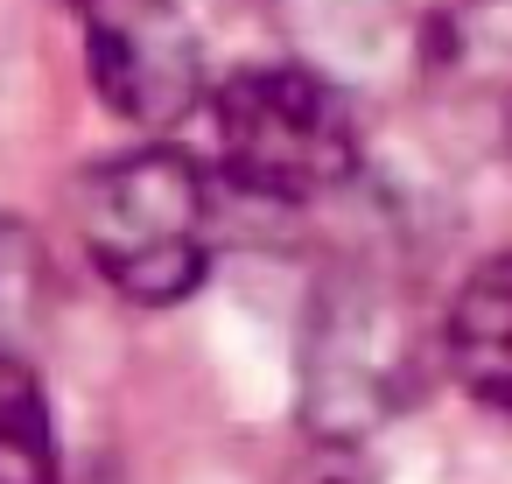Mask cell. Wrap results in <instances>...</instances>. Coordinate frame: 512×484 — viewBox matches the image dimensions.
Segmentation results:
<instances>
[{"mask_svg": "<svg viewBox=\"0 0 512 484\" xmlns=\"http://www.w3.org/2000/svg\"><path fill=\"white\" fill-rule=\"evenodd\" d=\"M78 246L134 302H183L211 267V183L176 148L99 162L78 183Z\"/></svg>", "mask_w": 512, "mask_h": 484, "instance_id": "1", "label": "cell"}, {"mask_svg": "<svg viewBox=\"0 0 512 484\" xmlns=\"http://www.w3.org/2000/svg\"><path fill=\"white\" fill-rule=\"evenodd\" d=\"M211 162L232 190L309 204L358 169L344 92L302 64H246L211 92Z\"/></svg>", "mask_w": 512, "mask_h": 484, "instance_id": "2", "label": "cell"}, {"mask_svg": "<svg viewBox=\"0 0 512 484\" xmlns=\"http://www.w3.org/2000/svg\"><path fill=\"white\" fill-rule=\"evenodd\" d=\"M85 71L134 127H176L204 99V50L176 0H71Z\"/></svg>", "mask_w": 512, "mask_h": 484, "instance_id": "3", "label": "cell"}, {"mask_svg": "<svg viewBox=\"0 0 512 484\" xmlns=\"http://www.w3.org/2000/svg\"><path fill=\"white\" fill-rule=\"evenodd\" d=\"M442 344H449V372L470 386V400L512 414V253L484 260L456 288Z\"/></svg>", "mask_w": 512, "mask_h": 484, "instance_id": "4", "label": "cell"}, {"mask_svg": "<svg viewBox=\"0 0 512 484\" xmlns=\"http://www.w3.org/2000/svg\"><path fill=\"white\" fill-rule=\"evenodd\" d=\"M0 484H57L50 400L22 351H0Z\"/></svg>", "mask_w": 512, "mask_h": 484, "instance_id": "5", "label": "cell"}, {"mask_svg": "<svg viewBox=\"0 0 512 484\" xmlns=\"http://www.w3.org/2000/svg\"><path fill=\"white\" fill-rule=\"evenodd\" d=\"M36 309H43V246L29 225L0 218V351H22Z\"/></svg>", "mask_w": 512, "mask_h": 484, "instance_id": "6", "label": "cell"}, {"mask_svg": "<svg viewBox=\"0 0 512 484\" xmlns=\"http://www.w3.org/2000/svg\"><path fill=\"white\" fill-rule=\"evenodd\" d=\"M316 484H358V477H316Z\"/></svg>", "mask_w": 512, "mask_h": 484, "instance_id": "7", "label": "cell"}]
</instances>
